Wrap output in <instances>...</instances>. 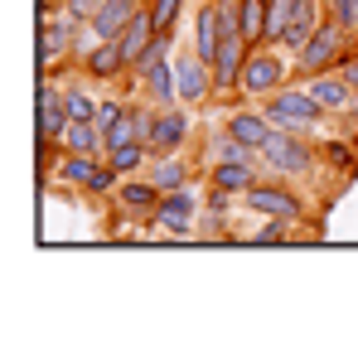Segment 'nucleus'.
I'll return each mask as SVG.
<instances>
[{
  "label": "nucleus",
  "instance_id": "9b49d317",
  "mask_svg": "<svg viewBox=\"0 0 358 339\" xmlns=\"http://www.w3.org/2000/svg\"><path fill=\"white\" fill-rule=\"evenodd\" d=\"M305 92H310L324 112H349V102H354V88H349L344 73H339V78H324V73H320V78H310Z\"/></svg>",
  "mask_w": 358,
  "mask_h": 339
},
{
  "label": "nucleus",
  "instance_id": "39448f33",
  "mask_svg": "<svg viewBox=\"0 0 358 339\" xmlns=\"http://www.w3.org/2000/svg\"><path fill=\"white\" fill-rule=\"evenodd\" d=\"M262 155H266V165L281 170V174H300V170L310 165V146L300 141L296 131H281V126H276V136L262 146Z\"/></svg>",
  "mask_w": 358,
  "mask_h": 339
},
{
  "label": "nucleus",
  "instance_id": "473e14b6",
  "mask_svg": "<svg viewBox=\"0 0 358 339\" xmlns=\"http://www.w3.org/2000/svg\"><path fill=\"white\" fill-rule=\"evenodd\" d=\"M252 242H286V219H271L266 228H257Z\"/></svg>",
  "mask_w": 358,
  "mask_h": 339
},
{
  "label": "nucleus",
  "instance_id": "a211bd4d",
  "mask_svg": "<svg viewBox=\"0 0 358 339\" xmlns=\"http://www.w3.org/2000/svg\"><path fill=\"white\" fill-rule=\"evenodd\" d=\"M320 29V10H315V0H296V10H291V25H286V39H281V49H291L296 54L300 44L310 39Z\"/></svg>",
  "mask_w": 358,
  "mask_h": 339
},
{
  "label": "nucleus",
  "instance_id": "f257e3e1",
  "mask_svg": "<svg viewBox=\"0 0 358 339\" xmlns=\"http://www.w3.org/2000/svg\"><path fill=\"white\" fill-rule=\"evenodd\" d=\"M344 39H349V29H344L339 20H320V29H315V34L296 49V63L305 68V73H324L329 63H339Z\"/></svg>",
  "mask_w": 358,
  "mask_h": 339
},
{
  "label": "nucleus",
  "instance_id": "72a5a7b5",
  "mask_svg": "<svg viewBox=\"0 0 358 339\" xmlns=\"http://www.w3.org/2000/svg\"><path fill=\"white\" fill-rule=\"evenodd\" d=\"M107 0H68V20H92Z\"/></svg>",
  "mask_w": 358,
  "mask_h": 339
},
{
  "label": "nucleus",
  "instance_id": "9d476101",
  "mask_svg": "<svg viewBox=\"0 0 358 339\" xmlns=\"http://www.w3.org/2000/svg\"><path fill=\"white\" fill-rule=\"evenodd\" d=\"M175 78H179V97L184 102H203L208 97V88H213V68L203 63V58H179L175 63Z\"/></svg>",
  "mask_w": 358,
  "mask_h": 339
},
{
  "label": "nucleus",
  "instance_id": "b1692460",
  "mask_svg": "<svg viewBox=\"0 0 358 339\" xmlns=\"http://www.w3.org/2000/svg\"><path fill=\"white\" fill-rule=\"evenodd\" d=\"M97 155H68L59 165V179L63 184H78V189H92V179H97Z\"/></svg>",
  "mask_w": 358,
  "mask_h": 339
},
{
  "label": "nucleus",
  "instance_id": "bb28decb",
  "mask_svg": "<svg viewBox=\"0 0 358 339\" xmlns=\"http://www.w3.org/2000/svg\"><path fill=\"white\" fill-rule=\"evenodd\" d=\"M208 151H213V165H218V160H252V146L238 141L233 131H218V136L208 141Z\"/></svg>",
  "mask_w": 358,
  "mask_h": 339
},
{
  "label": "nucleus",
  "instance_id": "cd10ccee",
  "mask_svg": "<svg viewBox=\"0 0 358 339\" xmlns=\"http://www.w3.org/2000/svg\"><path fill=\"white\" fill-rule=\"evenodd\" d=\"M165 54H170V34H155V39H150V49L131 63V73H136V78H150V73L165 63Z\"/></svg>",
  "mask_w": 358,
  "mask_h": 339
},
{
  "label": "nucleus",
  "instance_id": "f03ea898",
  "mask_svg": "<svg viewBox=\"0 0 358 339\" xmlns=\"http://www.w3.org/2000/svg\"><path fill=\"white\" fill-rule=\"evenodd\" d=\"M281 83H286L281 54H266V49H252L247 54V68H242V78H238V88L247 97H271V92H281Z\"/></svg>",
  "mask_w": 358,
  "mask_h": 339
},
{
  "label": "nucleus",
  "instance_id": "aec40b11",
  "mask_svg": "<svg viewBox=\"0 0 358 339\" xmlns=\"http://www.w3.org/2000/svg\"><path fill=\"white\" fill-rule=\"evenodd\" d=\"M68 155H97V146H102V131H97V121H68L63 126V141H59Z\"/></svg>",
  "mask_w": 358,
  "mask_h": 339
},
{
  "label": "nucleus",
  "instance_id": "2f4dec72",
  "mask_svg": "<svg viewBox=\"0 0 358 339\" xmlns=\"http://www.w3.org/2000/svg\"><path fill=\"white\" fill-rule=\"evenodd\" d=\"M329 15H334L349 34H358V0H329Z\"/></svg>",
  "mask_w": 358,
  "mask_h": 339
},
{
  "label": "nucleus",
  "instance_id": "423d86ee",
  "mask_svg": "<svg viewBox=\"0 0 358 339\" xmlns=\"http://www.w3.org/2000/svg\"><path fill=\"white\" fill-rule=\"evenodd\" d=\"M247 204L257 209V214H266V219H300V199L291 189H281V184H252L247 189Z\"/></svg>",
  "mask_w": 358,
  "mask_h": 339
},
{
  "label": "nucleus",
  "instance_id": "393cba45",
  "mask_svg": "<svg viewBox=\"0 0 358 339\" xmlns=\"http://www.w3.org/2000/svg\"><path fill=\"white\" fill-rule=\"evenodd\" d=\"M242 39L252 49L266 39V0H242Z\"/></svg>",
  "mask_w": 358,
  "mask_h": 339
},
{
  "label": "nucleus",
  "instance_id": "6e6552de",
  "mask_svg": "<svg viewBox=\"0 0 358 339\" xmlns=\"http://www.w3.org/2000/svg\"><path fill=\"white\" fill-rule=\"evenodd\" d=\"M247 54H252V44L242 34H228L218 58H213V88H233L242 78V68H247Z\"/></svg>",
  "mask_w": 358,
  "mask_h": 339
},
{
  "label": "nucleus",
  "instance_id": "4be33fe9",
  "mask_svg": "<svg viewBox=\"0 0 358 339\" xmlns=\"http://www.w3.org/2000/svg\"><path fill=\"white\" fill-rule=\"evenodd\" d=\"M184 179H189V170H184V160H179V155H155V165H150V184H155L160 194L184 189Z\"/></svg>",
  "mask_w": 358,
  "mask_h": 339
},
{
  "label": "nucleus",
  "instance_id": "2eb2a0df",
  "mask_svg": "<svg viewBox=\"0 0 358 339\" xmlns=\"http://www.w3.org/2000/svg\"><path fill=\"white\" fill-rule=\"evenodd\" d=\"M228 131H233L238 141H247L252 151H262V146L276 136V121H271L266 112H238L233 121H228Z\"/></svg>",
  "mask_w": 358,
  "mask_h": 339
},
{
  "label": "nucleus",
  "instance_id": "f8f14e48",
  "mask_svg": "<svg viewBox=\"0 0 358 339\" xmlns=\"http://www.w3.org/2000/svg\"><path fill=\"white\" fill-rule=\"evenodd\" d=\"M136 10H141L136 0H107L87 25H92V34H97V39H121V29L131 25V15H136Z\"/></svg>",
  "mask_w": 358,
  "mask_h": 339
},
{
  "label": "nucleus",
  "instance_id": "4468645a",
  "mask_svg": "<svg viewBox=\"0 0 358 339\" xmlns=\"http://www.w3.org/2000/svg\"><path fill=\"white\" fill-rule=\"evenodd\" d=\"M150 39H155V20H150V10H136V15H131V25L121 29V39H117L121 54H126V68L150 49Z\"/></svg>",
  "mask_w": 358,
  "mask_h": 339
},
{
  "label": "nucleus",
  "instance_id": "6ab92c4d",
  "mask_svg": "<svg viewBox=\"0 0 358 339\" xmlns=\"http://www.w3.org/2000/svg\"><path fill=\"white\" fill-rule=\"evenodd\" d=\"M252 184H257L252 160H218L213 165V189H223V194H247Z\"/></svg>",
  "mask_w": 358,
  "mask_h": 339
},
{
  "label": "nucleus",
  "instance_id": "0eeeda50",
  "mask_svg": "<svg viewBox=\"0 0 358 339\" xmlns=\"http://www.w3.org/2000/svg\"><path fill=\"white\" fill-rule=\"evenodd\" d=\"M184 136H189V112H179V107H170V112L155 116V126H150V151L155 155H175L179 146H184Z\"/></svg>",
  "mask_w": 358,
  "mask_h": 339
},
{
  "label": "nucleus",
  "instance_id": "5701e85b",
  "mask_svg": "<svg viewBox=\"0 0 358 339\" xmlns=\"http://www.w3.org/2000/svg\"><path fill=\"white\" fill-rule=\"evenodd\" d=\"M145 160H155V151H150L145 141H131V146H117V151H107V165L117 170V174H136V170L145 165Z\"/></svg>",
  "mask_w": 358,
  "mask_h": 339
},
{
  "label": "nucleus",
  "instance_id": "c9c22d12",
  "mask_svg": "<svg viewBox=\"0 0 358 339\" xmlns=\"http://www.w3.org/2000/svg\"><path fill=\"white\" fill-rule=\"evenodd\" d=\"M344 78H349V88L358 92V58H349V63H344Z\"/></svg>",
  "mask_w": 358,
  "mask_h": 339
},
{
  "label": "nucleus",
  "instance_id": "f3484780",
  "mask_svg": "<svg viewBox=\"0 0 358 339\" xmlns=\"http://www.w3.org/2000/svg\"><path fill=\"white\" fill-rule=\"evenodd\" d=\"M117 199L126 214H155V204L165 199L150 179H126V184H117Z\"/></svg>",
  "mask_w": 358,
  "mask_h": 339
},
{
  "label": "nucleus",
  "instance_id": "f704fd0d",
  "mask_svg": "<svg viewBox=\"0 0 358 339\" xmlns=\"http://www.w3.org/2000/svg\"><path fill=\"white\" fill-rule=\"evenodd\" d=\"M324 155H329V160H334L339 170H349V165H354V155H349V146H344V141H334V146H324Z\"/></svg>",
  "mask_w": 358,
  "mask_h": 339
},
{
  "label": "nucleus",
  "instance_id": "ddd939ff",
  "mask_svg": "<svg viewBox=\"0 0 358 339\" xmlns=\"http://www.w3.org/2000/svg\"><path fill=\"white\" fill-rule=\"evenodd\" d=\"M189 219H194V199H189L184 189L165 194V199L155 204V214H150V223L165 228V233H184V228H189Z\"/></svg>",
  "mask_w": 358,
  "mask_h": 339
},
{
  "label": "nucleus",
  "instance_id": "7c9ffc66",
  "mask_svg": "<svg viewBox=\"0 0 358 339\" xmlns=\"http://www.w3.org/2000/svg\"><path fill=\"white\" fill-rule=\"evenodd\" d=\"M63 97H68V116H73V121H92V116H97V102H92L87 92L73 88V92H63Z\"/></svg>",
  "mask_w": 358,
  "mask_h": 339
},
{
  "label": "nucleus",
  "instance_id": "20e7f679",
  "mask_svg": "<svg viewBox=\"0 0 358 339\" xmlns=\"http://www.w3.org/2000/svg\"><path fill=\"white\" fill-rule=\"evenodd\" d=\"M73 116H68V97L54 92V83L49 78H39V151L49 155V146L63 141V126H68Z\"/></svg>",
  "mask_w": 358,
  "mask_h": 339
},
{
  "label": "nucleus",
  "instance_id": "a878e982",
  "mask_svg": "<svg viewBox=\"0 0 358 339\" xmlns=\"http://www.w3.org/2000/svg\"><path fill=\"white\" fill-rule=\"evenodd\" d=\"M291 10H296V0H266V44H281L286 39Z\"/></svg>",
  "mask_w": 358,
  "mask_h": 339
},
{
  "label": "nucleus",
  "instance_id": "dca6fc26",
  "mask_svg": "<svg viewBox=\"0 0 358 339\" xmlns=\"http://www.w3.org/2000/svg\"><path fill=\"white\" fill-rule=\"evenodd\" d=\"M68 54V20H49L44 15V25H39V73L49 78V68H54V58Z\"/></svg>",
  "mask_w": 358,
  "mask_h": 339
},
{
  "label": "nucleus",
  "instance_id": "c756f323",
  "mask_svg": "<svg viewBox=\"0 0 358 339\" xmlns=\"http://www.w3.org/2000/svg\"><path fill=\"white\" fill-rule=\"evenodd\" d=\"M145 83H150V92H155L160 102H175V92H179V78H175V68H165V63H160V68H155V73H150Z\"/></svg>",
  "mask_w": 358,
  "mask_h": 339
},
{
  "label": "nucleus",
  "instance_id": "e433bc0d",
  "mask_svg": "<svg viewBox=\"0 0 358 339\" xmlns=\"http://www.w3.org/2000/svg\"><path fill=\"white\" fill-rule=\"evenodd\" d=\"M349 126L358 131V92H354V102H349Z\"/></svg>",
  "mask_w": 358,
  "mask_h": 339
},
{
  "label": "nucleus",
  "instance_id": "c85d7f7f",
  "mask_svg": "<svg viewBox=\"0 0 358 339\" xmlns=\"http://www.w3.org/2000/svg\"><path fill=\"white\" fill-rule=\"evenodd\" d=\"M184 10V0H150V20H155V34H170Z\"/></svg>",
  "mask_w": 358,
  "mask_h": 339
},
{
  "label": "nucleus",
  "instance_id": "1a4fd4ad",
  "mask_svg": "<svg viewBox=\"0 0 358 339\" xmlns=\"http://www.w3.org/2000/svg\"><path fill=\"white\" fill-rule=\"evenodd\" d=\"M223 49V15H218V0L199 10V29H194V54L213 68V58Z\"/></svg>",
  "mask_w": 358,
  "mask_h": 339
},
{
  "label": "nucleus",
  "instance_id": "7ed1b4c3",
  "mask_svg": "<svg viewBox=\"0 0 358 339\" xmlns=\"http://www.w3.org/2000/svg\"><path fill=\"white\" fill-rule=\"evenodd\" d=\"M266 116L281 126V131H300V126H315L320 116H324V107L310 97V92H271L266 97Z\"/></svg>",
  "mask_w": 358,
  "mask_h": 339
},
{
  "label": "nucleus",
  "instance_id": "412c9836",
  "mask_svg": "<svg viewBox=\"0 0 358 339\" xmlns=\"http://www.w3.org/2000/svg\"><path fill=\"white\" fill-rule=\"evenodd\" d=\"M87 73H92V78H117V73H126V54H121L117 39H102V44L87 54Z\"/></svg>",
  "mask_w": 358,
  "mask_h": 339
}]
</instances>
